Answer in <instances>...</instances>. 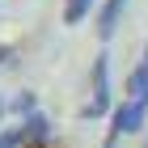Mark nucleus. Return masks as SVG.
<instances>
[{
  "label": "nucleus",
  "instance_id": "nucleus-1",
  "mask_svg": "<svg viewBox=\"0 0 148 148\" xmlns=\"http://www.w3.org/2000/svg\"><path fill=\"white\" fill-rule=\"evenodd\" d=\"M148 119V102H140V97H127L119 110L110 114V131H106V148H119V140L131 136V131H140Z\"/></svg>",
  "mask_w": 148,
  "mask_h": 148
},
{
  "label": "nucleus",
  "instance_id": "nucleus-2",
  "mask_svg": "<svg viewBox=\"0 0 148 148\" xmlns=\"http://www.w3.org/2000/svg\"><path fill=\"white\" fill-rule=\"evenodd\" d=\"M110 110V55H93V80H89V102H85V119H102Z\"/></svg>",
  "mask_w": 148,
  "mask_h": 148
},
{
  "label": "nucleus",
  "instance_id": "nucleus-3",
  "mask_svg": "<svg viewBox=\"0 0 148 148\" xmlns=\"http://www.w3.org/2000/svg\"><path fill=\"white\" fill-rule=\"evenodd\" d=\"M123 13H127V0H106L102 9H97V34H102V38H114Z\"/></svg>",
  "mask_w": 148,
  "mask_h": 148
},
{
  "label": "nucleus",
  "instance_id": "nucleus-4",
  "mask_svg": "<svg viewBox=\"0 0 148 148\" xmlns=\"http://www.w3.org/2000/svg\"><path fill=\"white\" fill-rule=\"evenodd\" d=\"M21 136H25V144H42V140L51 136V123L34 110V114H25V119H21Z\"/></svg>",
  "mask_w": 148,
  "mask_h": 148
},
{
  "label": "nucleus",
  "instance_id": "nucleus-5",
  "mask_svg": "<svg viewBox=\"0 0 148 148\" xmlns=\"http://www.w3.org/2000/svg\"><path fill=\"white\" fill-rule=\"evenodd\" d=\"M127 93L140 97V102H148V64H140V68L127 76Z\"/></svg>",
  "mask_w": 148,
  "mask_h": 148
},
{
  "label": "nucleus",
  "instance_id": "nucleus-6",
  "mask_svg": "<svg viewBox=\"0 0 148 148\" xmlns=\"http://www.w3.org/2000/svg\"><path fill=\"white\" fill-rule=\"evenodd\" d=\"M89 9H93V0H64V21L80 25L85 17H89Z\"/></svg>",
  "mask_w": 148,
  "mask_h": 148
},
{
  "label": "nucleus",
  "instance_id": "nucleus-7",
  "mask_svg": "<svg viewBox=\"0 0 148 148\" xmlns=\"http://www.w3.org/2000/svg\"><path fill=\"white\" fill-rule=\"evenodd\" d=\"M0 148H25L21 127H13V131H0Z\"/></svg>",
  "mask_w": 148,
  "mask_h": 148
},
{
  "label": "nucleus",
  "instance_id": "nucleus-8",
  "mask_svg": "<svg viewBox=\"0 0 148 148\" xmlns=\"http://www.w3.org/2000/svg\"><path fill=\"white\" fill-rule=\"evenodd\" d=\"M13 110L21 114V119H25V114H34V97H30V93H21V97L13 102Z\"/></svg>",
  "mask_w": 148,
  "mask_h": 148
},
{
  "label": "nucleus",
  "instance_id": "nucleus-9",
  "mask_svg": "<svg viewBox=\"0 0 148 148\" xmlns=\"http://www.w3.org/2000/svg\"><path fill=\"white\" fill-rule=\"evenodd\" d=\"M13 55V47H0V64H4V59H9Z\"/></svg>",
  "mask_w": 148,
  "mask_h": 148
},
{
  "label": "nucleus",
  "instance_id": "nucleus-10",
  "mask_svg": "<svg viewBox=\"0 0 148 148\" xmlns=\"http://www.w3.org/2000/svg\"><path fill=\"white\" fill-rule=\"evenodd\" d=\"M0 119H4V102H0Z\"/></svg>",
  "mask_w": 148,
  "mask_h": 148
},
{
  "label": "nucleus",
  "instance_id": "nucleus-11",
  "mask_svg": "<svg viewBox=\"0 0 148 148\" xmlns=\"http://www.w3.org/2000/svg\"><path fill=\"white\" fill-rule=\"evenodd\" d=\"M144 64H148V47H144Z\"/></svg>",
  "mask_w": 148,
  "mask_h": 148
}]
</instances>
